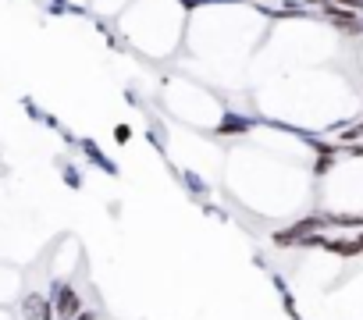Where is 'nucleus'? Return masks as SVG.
Instances as JSON below:
<instances>
[{"mask_svg": "<svg viewBox=\"0 0 363 320\" xmlns=\"http://www.w3.org/2000/svg\"><path fill=\"white\" fill-rule=\"evenodd\" d=\"M186 4L182 0H132L118 15L125 40L146 57H171L186 36Z\"/></svg>", "mask_w": 363, "mask_h": 320, "instance_id": "obj_1", "label": "nucleus"}, {"mask_svg": "<svg viewBox=\"0 0 363 320\" xmlns=\"http://www.w3.org/2000/svg\"><path fill=\"white\" fill-rule=\"evenodd\" d=\"M164 103H171V114H174L178 121H186L189 128L211 132V128L221 125V107H218V100H214L203 86H196V82L171 79L167 89H164Z\"/></svg>", "mask_w": 363, "mask_h": 320, "instance_id": "obj_2", "label": "nucleus"}, {"mask_svg": "<svg viewBox=\"0 0 363 320\" xmlns=\"http://www.w3.org/2000/svg\"><path fill=\"white\" fill-rule=\"evenodd\" d=\"M22 299V270L0 263V306H15Z\"/></svg>", "mask_w": 363, "mask_h": 320, "instance_id": "obj_3", "label": "nucleus"}, {"mask_svg": "<svg viewBox=\"0 0 363 320\" xmlns=\"http://www.w3.org/2000/svg\"><path fill=\"white\" fill-rule=\"evenodd\" d=\"M128 4H132V0H93L96 15H121Z\"/></svg>", "mask_w": 363, "mask_h": 320, "instance_id": "obj_4", "label": "nucleus"}, {"mask_svg": "<svg viewBox=\"0 0 363 320\" xmlns=\"http://www.w3.org/2000/svg\"><path fill=\"white\" fill-rule=\"evenodd\" d=\"M0 320H18V316L11 313V306H0Z\"/></svg>", "mask_w": 363, "mask_h": 320, "instance_id": "obj_5", "label": "nucleus"}]
</instances>
